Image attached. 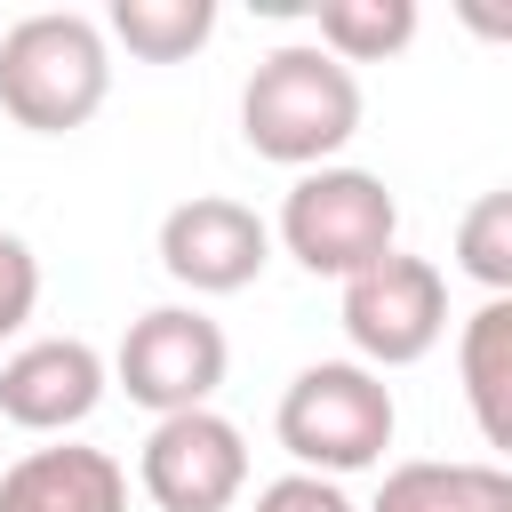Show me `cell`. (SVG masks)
Here are the masks:
<instances>
[{
	"label": "cell",
	"instance_id": "1",
	"mask_svg": "<svg viewBox=\"0 0 512 512\" xmlns=\"http://www.w3.org/2000/svg\"><path fill=\"white\" fill-rule=\"evenodd\" d=\"M240 136L272 168H296V176L304 168H336V152L360 136V80L328 48L288 40V48H272L248 72V88H240Z\"/></svg>",
	"mask_w": 512,
	"mask_h": 512
},
{
	"label": "cell",
	"instance_id": "2",
	"mask_svg": "<svg viewBox=\"0 0 512 512\" xmlns=\"http://www.w3.org/2000/svg\"><path fill=\"white\" fill-rule=\"evenodd\" d=\"M112 96V48L96 16L40 8L0 32V112L32 136H72Z\"/></svg>",
	"mask_w": 512,
	"mask_h": 512
},
{
	"label": "cell",
	"instance_id": "3",
	"mask_svg": "<svg viewBox=\"0 0 512 512\" xmlns=\"http://www.w3.org/2000/svg\"><path fill=\"white\" fill-rule=\"evenodd\" d=\"M272 432L296 456V472L344 480V472L384 464V448L400 432V408H392V384L376 368H360V360H312V368L288 376Z\"/></svg>",
	"mask_w": 512,
	"mask_h": 512
},
{
	"label": "cell",
	"instance_id": "4",
	"mask_svg": "<svg viewBox=\"0 0 512 512\" xmlns=\"http://www.w3.org/2000/svg\"><path fill=\"white\" fill-rule=\"evenodd\" d=\"M272 232H280V248H288L304 272L352 280V272H368L376 256H392V240H400V200H392V184L368 176V168H304V176L288 184Z\"/></svg>",
	"mask_w": 512,
	"mask_h": 512
},
{
	"label": "cell",
	"instance_id": "5",
	"mask_svg": "<svg viewBox=\"0 0 512 512\" xmlns=\"http://www.w3.org/2000/svg\"><path fill=\"white\" fill-rule=\"evenodd\" d=\"M224 360H232V344H224V328L200 304H152L144 320H128V336H120L104 376L136 408H152V424H160V416L208 408L216 384H224Z\"/></svg>",
	"mask_w": 512,
	"mask_h": 512
},
{
	"label": "cell",
	"instance_id": "6",
	"mask_svg": "<svg viewBox=\"0 0 512 512\" xmlns=\"http://www.w3.org/2000/svg\"><path fill=\"white\" fill-rule=\"evenodd\" d=\"M336 320H344L360 368H376V376H384V368H416V360L448 336V280H440V264L392 248V256H376L368 272L344 280Z\"/></svg>",
	"mask_w": 512,
	"mask_h": 512
},
{
	"label": "cell",
	"instance_id": "7",
	"mask_svg": "<svg viewBox=\"0 0 512 512\" xmlns=\"http://www.w3.org/2000/svg\"><path fill=\"white\" fill-rule=\"evenodd\" d=\"M136 480L160 512H232L240 488H248V440L216 408L160 416L144 456H136Z\"/></svg>",
	"mask_w": 512,
	"mask_h": 512
},
{
	"label": "cell",
	"instance_id": "8",
	"mask_svg": "<svg viewBox=\"0 0 512 512\" xmlns=\"http://www.w3.org/2000/svg\"><path fill=\"white\" fill-rule=\"evenodd\" d=\"M264 264H272V224L248 200L192 192L160 216V272L192 296H240Z\"/></svg>",
	"mask_w": 512,
	"mask_h": 512
},
{
	"label": "cell",
	"instance_id": "9",
	"mask_svg": "<svg viewBox=\"0 0 512 512\" xmlns=\"http://www.w3.org/2000/svg\"><path fill=\"white\" fill-rule=\"evenodd\" d=\"M104 352L88 336H32L0 360V416L24 432H72L104 400Z\"/></svg>",
	"mask_w": 512,
	"mask_h": 512
},
{
	"label": "cell",
	"instance_id": "10",
	"mask_svg": "<svg viewBox=\"0 0 512 512\" xmlns=\"http://www.w3.org/2000/svg\"><path fill=\"white\" fill-rule=\"evenodd\" d=\"M0 512H128V472L104 448L56 440V448H24L0 472Z\"/></svg>",
	"mask_w": 512,
	"mask_h": 512
},
{
	"label": "cell",
	"instance_id": "11",
	"mask_svg": "<svg viewBox=\"0 0 512 512\" xmlns=\"http://www.w3.org/2000/svg\"><path fill=\"white\" fill-rule=\"evenodd\" d=\"M368 512H512V472L496 456H416V464H392L376 504Z\"/></svg>",
	"mask_w": 512,
	"mask_h": 512
},
{
	"label": "cell",
	"instance_id": "12",
	"mask_svg": "<svg viewBox=\"0 0 512 512\" xmlns=\"http://www.w3.org/2000/svg\"><path fill=\"white\" fill-rule=\"evenodd\" d=\"M456 376L488 448H512V296H488L456 336Z\"/></svg>",
	"mask_w": 512,
	"mask_h": 512
},
{
	"label": "cell",
	"instance_id": "13",
	"mask_svg": "<svg viewBox=\"0 0 512 512\" xmlns=\"http://www.w3.org/2000/svg\"><path fill=\"white\" fill-rule=\"evenodd\" d=\"M104 32L136 56V64H184L208 48L216 32V0H112Z\"/></svg>",
	"mask_w": 512,
	"mask_h": 512
},
{
	"label": "cell",
	"instance_id": "14",
	"mask_svg": "<svg viewBox=\"0 0 512 512\" xmlns=\"http://www.w3.org/2000/svg\"><path fill=\"white\" fill-rule=\"evenodd\" d=\"M312 24H320L312 48H328L352 72V64H384L416 40V0H320Z\"/></svg>",
	"mask_w": 512,
	"mask_h": 512
},
{
	"label": "cell",
	"instance_id": "15",
	"mask_svg": "<svg viewBox=\"0 0 512 512\" xmlns=\"http://www.w3.org/2000/svg\"><path fill=\"white\" fill-rule=\"evenodd\" d=\"M456 264L488 288V296H512V192H480L456 224Z\"/></svg>",
	"mask_w": 512,
	"mask_h": 512
},
{
	"label": "cell",
	"instance_id": "16",
	"mask_svg": "<svg viewBox=\"0 0 512 512\" xmlns=\"http://www.w3.org/2000/svg\"><path fill=\"white\" fill-rule=\"evenodd\" d=\"M32 312H40V256L24 232H0V344L24 336Z\"/></svg>",
	"mask_w": 512,
	"mask_h": 512
},
{
	"label": "cell",
	"instance_id": "17",
	"mask_svg": "<svg viewBox=\"0 0 512 512\" xmlns=\"http://www.w3.org/2000/svg\"><path fill=\"white\" fill-rule=\"evenodd\" d=\"M256 512H360L344 496V480H320V472H280L256 488Z\"/></svg>",
	"mask_w": 512,
	"mask_h": 512
}]
</instances>
